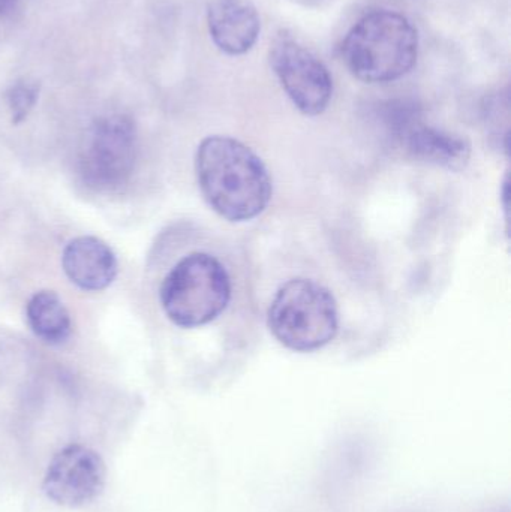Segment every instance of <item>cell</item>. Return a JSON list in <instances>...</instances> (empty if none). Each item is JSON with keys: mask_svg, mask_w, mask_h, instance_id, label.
<instances>
[{"mask_svg": "<svg viewBox=\"0 0 511 512\" xmlns=\"http://www.w3.org/2000/svg\"><path fill=\"white\" fill-rule=\"evenodd\" d=\"M195 173L204 200L227 221H251L272 200V179L266 165L234 138L213 135L201 141Z\"/></svg>", "mask_w": 511, "mask_h": 512, "instance_id": "6da1fadb", "label": "cell"}, {"mask_svg": "<svg viewBox=\"0 0 511 512\" xmlns=\"http://www.w3.org/2000/svg\"><path fill=\"white\" fill-rule=\"evenodd\" d=\"M417 54L416 27L407 17L393 11L365 15L342 44L345 65L365 83L399 80L414 68Z\"/></svg>", "mask_w": 511, "mask_h": 512, "instance_id": "7a4b0ae2", "label": "cell"}, {"mask_svg": "<svg viewBox=\"0 0 511 512\" xmlns=\"http://www.w3.org/2000/svg\"><path fill=\"white\" fill-rule=\"evenodd\" d=\"M267 324L285 348L317 351L338 333V304L332 292L314 280H288L270 304Z\"/></svg>", "mask_w": 511, "mask_h": 512, "instance_id": "3957f363", "label": "cell"}, {"mask_svg": "<svg viewBox=\"0 0 511 512\" xmlns=\"http://www.w3.org/2000/svg\"><path fill=\"white\" fill-rule=\"evenodd\" d=\"M162 309L173 324L195 328L215 321L231 300V279L219 259L194 252L180 259L161 285Z\"/></svg>", "mask_w": 511, "mask_h": 512, "instance_id": "277c9868", "label": "cell"}, {"mask_svg": "<svg viewBox=\"0 0 511 512\" xmlns=\"http://www.w3.org/2000/svg\"><path fill=\"white\" fill-rule=\"evenodd\" d=\"M138 156L135 123L125 114L99 117L87 129L77 155L78 176L99 194L128 185Z\"/></svg>", "mask_w": 511, "mask_h": 512, "instance_id": "5b68a950", "label": "cell"}, {"mask_svg": "<svg viewBox=\"0 0 511 512\" xmlns=\"http://www.w3.org/2000/svg\"><path fill=\"white\" fill-rule=\"evenodd\" d=\"M107 484V465L98 451L72 442L53 454L41 489L45 498L63 508L86 507L95 502Z\"/></svg>", "mask_w": 511, "mask_h": 512, "instance_id": "8992f818", "label": "cell"}, {"mask_svg": "<svg viewBox=\"0 0 511 512\" xmlns=\"http://www.w3.org/2000/svg\"><path fill=\"white\" fill-rule=\"evenodd\" d=\"M270 65L297 110L320 116L329 107L333 81L329 69L290 36H279L270 48Z\"/></svg>", "mask_w": 511, "mask_h": 512, "instance_id": "52a82bcc", "label": "cell"}, {"mask_svg": "<svg viewBox=\"0 0 511 512\" xmlns=\"http://www.w3.org/2000/svg\"><path fill=\"white\" fill-rule=\"evenodd\" d=\"M207 26L216 47L230 56L248 53L261 30L251 0H212L207 8Z\"/></svg>", "mask_w": 511, "mask_h": 512, "instance_id": "ba28073f", "label": "cell"}, {"mask_svg": "<svg viewBox=\"0 0 511 512\" xmlns=\"http://www.w3.org/2000/svg\"><path fill=\"white\" fill-rule=\"evenodd\" d=\"M62 267L68 279L83 291L108 288L117 276V258L98 237L81 236L63 249Z\"/></svg>", "mask_w": 511, "mask_h": 512, "instance_id": "9c48e42d", "label": "cell"}, {"mask_svg": "<svg viewBox=\"0 0 511 512\" xmlns=\"http://www.w3.org/2000/svg\"><path fill=\"white\" fill-rule=\"evenodd\" d=\"M405 141L408 152L426 164L461 171L470 162L471 146L465 138L423 123L408 125Z\"/></svg>", "mask_w": 511, "mask_h": 512, "instance_id": "30bf717a", "label": "cell"}, {"mask_svg": "<svg viewBox=\"0 0 511 512\" xmlns=\"http://www.w3.org/2000/svg\"><path fill=\"white\" fill-rule=\"evenodd\" d=\"M26 321L32 333L47 345H63L72 333L71 315L54 291H38L29 298Z\"/></svg>", "mask_w": 511, "mask_h": 512, "instance_id": "8fae6325", "label": "cell"}, {"mask_svg": "<svg viewBox=\"0 0 511 512\" xmlns=\"http://www.w3.org/2000/svg\"><path fill=\"white\" fill-rule=\"evenodd\" d=\"M39 98V86L30 81H17L6 90V105L11 114L12 123L24 122L30 111L35 108Z\"/></svg>", "mask_w": 511, "mask_h": 512, "instance_id": "7c38bea8", "label": "cell"}, {"mask_svg": "<svg viewBox=\"0 0 511 512\" xmlns=\"http://www.w3.org/2000/svg\"><path fill=\"white\" fill-rule=\"evenodd\" d=\"M21 3H23V0H0V20L17 11Z\"/></svg>", "mask_w": 511, "mask_h": 512, "instance_id": "4fadbf2b", "label": "cell"}]
</instances>
